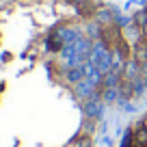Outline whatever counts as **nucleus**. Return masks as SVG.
Masks as SVG:
<instances>
[{
  "label": "nucleus",
  "mask_w": 147,
  "mask_h": 147,
  "mask_svg": "<svg viewBox=\"0 0 147 147\" xmlns=\"http://www.w3.org/2000/svg\"><path fill=\"white\" fill-rule=\"evenodd\" d=\"M125 147H147V119L134 123V130L125 141Z\"/></svg>",
  "instance_id": "1"
}]
</instances>
